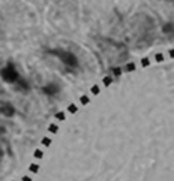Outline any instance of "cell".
<instances>
[{
    "instance_id": "obj_1",
    "label": "cell",
    "mask_w": 174,
    "mask_h": 181,
    "mask_svg": "<svg viewBox=\"0 0 174 181\" xmlns=\"http://www.w3.org/2000/svg\"><path fill=\"white\" fill-rule=\"evenodd\" d=\"M33 159L35 160H42L44 159V150L42 148H36L33 151Z\"/></svg>"
},
{
    "instance_id": "obj_2",
    "label": "cell",
    "mask_w": 174,
    "mask_h": 181,
    "mask_svg": "<svg viewBox=\"0 0 174 181\" xmlns=\"http://www.w3.org/2000/svg\"><path fill=\"white\" fill-rule=\"evenodd\" d=\"M39 171H41V166H39L38 163H30L29 165V172H32V174H39Z\"/></svg>"
},
{
    "instance_id": "obj_3",
    "label": "cell",
    "mask_w": 174,
    "mask_h": 181,
    "mask_svg": "<svg viewBox=\"0 0 174 181\" xmlns=\"http://www.w3.org/2000/svg\"><path fill=\"white\" fill-rule=\"evenodd\" d=\"M80 103H81L83 106H87L90 103V96H87V95H83V96H80Z\"/></svg>"
},
{
    "instance_id": "obj_4",
    "label": "cell",
    "mask_w": 174,
    "mask_h": 181,
    "mask_svg": "<svg viewBox=\"0 0 174 181\" xmlns=\"http://www.w3.org/2000/svg\"><path fill=\"white\" fill-rule=\"evenodd\" d=\"M54 117H56L57 121L62 123V121H65V120H66V112H65V111H59V112H56Z\"/></svg>"
},
{
    "instance_id": "obj_5",
    "label": "cell",
    "mask_w": 174,
    "mask_h": 181,
    "mask_svg": "<svg viewBox=\"0 0 174 181\" xmlns=\"http://www.w3.org/2000/svg\"><path fill=\"white\" fill-rule=\"evenodd\" d=\"M66 112H69V114H77V112H78V106H77L75 103H69L68 108H66Z\"/></svg>"
},
{
    "instance_id": "obj_6",
    "label": "cell",
    "mask_w": 174,
    "mask_h": 181,
    "mask_svg": "<svg viewBox=\"0 0 174 181\" xmlns=\"http://www.w3.org/2000/svg\"><path fill=\"white\" fill-rule=\"evenodd\" d=\"M41 144H42V147L48 148V147H51L53 141H51V138H48V136H44V138H42V141H41Z\"/></svg>"
},
{
    "instance_id": "obj_7",
    "label": "cell",
    "mask_w": 174,
    "mask_h": 181,
    "mask_svg": "<svg viewBox=\"0 0 174 181\" xmlns=\"http://www.w3.org/2000/svg\"><path fill=\"white\" fill-rule=\"evenodd\" d=\"M90 93H92L93 96H99V93H101V87H99L98 84L92 85V88H90Z\"/></svg>"
},
{
    "instance_id": "obj_8",
    "label": "cell",
    "mask_w": 174,
    "mask_h": 181,
    "mask_svg": "<svg viewBox=\"0 0 174 181\" xmlns=\"http://www.w3.org/2000/svg\"><path fill=\"white\" fill-rule=\"evenodd\" d=\"M48 132L51 133V135H56V133L59 132V124H54V123L50 124L48 126Z\"/></svg>"
},
{
    "instance_id": "obj_9",
    "label": "cell",
    "mask_w": 174,
    "mask_h": 181,
    "mask_svg": "<svg viewBox=\"0 0 174 181\" xmlns=\"http://www.w3.org/2000/svg\"><path fill=\"white\" fill-rule=\"evenodd\" d=\"M113 81H114V76H105L102 82H104L105 87H110V85L113 84Z\"/></svg>"
},
{
    "instance_id": "obj_10",
    "label": "cell",
    "mask_w": 174,
    "mask_h": 181,
    "mask_svg": "<svg viewBox=\"0 0 174 181\" xmlns=\"http://www.w3.org/2000/svg\"><path fill=\"white\" fill-rule=\"evenodd\" d=\"M135 68H137L135 63H128L125 66V72H134V70H135Z\"/></svg>"
},
{
    "instance_id": "obj_11",
    "label": "cell",
    "mask_w": 174,
    "mask_h": 181,
    "mask_svg": "<svg viewBox=\"0 0 174 181\" xmlns=\"http://www.w3.org/2000/svg\"><path fill=\"white\" fill-rule=\"evenodd\" d=\"M149 64H150V60L149 58H143L141 60V66H143V68H147Z\"/></svg>"
},
{
    "instance_id": "obj_12",
    "label": "cell",
    "mask_w": 174,
    "mask_h": 181,
    "mask_svg": "<svg viewBox=\"0 0 174 181\" xmlns=\"http://www.w3.org/2000/svg\"><path fill=\"white\" fill-rule=\"evenodd\" d=\"M113 73H114V76H120L122 75V70H120L119 68H116V69H113Z\"/></svg>"
},
{
    "instance_id": "obj_13",
    "label": "cell",
    "mask_w": 174,
    "mask_h": 181,
    "mask_svg": "<svg viewBox=\"0 0 174 181\" xmlns=\"http://www.w3.org/2000/svg\"><path fill=\"white\" fill-rule=\"evenodd\" d=\"M21 181H32V178H30L29 175H23V177H21Z\"/></svg>"
},
{
    "instance_id": "obj_14",
    "label": "cell",
    "mask_w": 174,
    "mask_h": 181,
    "mask_svg": "<svg viewBox=\"0 0 174 181\" xmlns=\"http://www.w3.org/2000/svg\"><path fill=\"white\" fill-rule=\"evenodd\" d=\"M162 60H164V57H162V56H161V54H156V62H158V63H161Z\"/></svg>"
},
{
    "instance_id": "obj_15",
    "label": "cell",
    "mask_w": 174,
    "mask_h": 181,
    "mask_svg": "<svg viewBox=\"0 0 174 181\" xmlns=\"http://www.w3.org/2000/svg\"><path fill=\"white\" fill-rule=\"evenodd\" d=\"M12 181H14V180H12Z\"/></svg>"
}]
</instances>
